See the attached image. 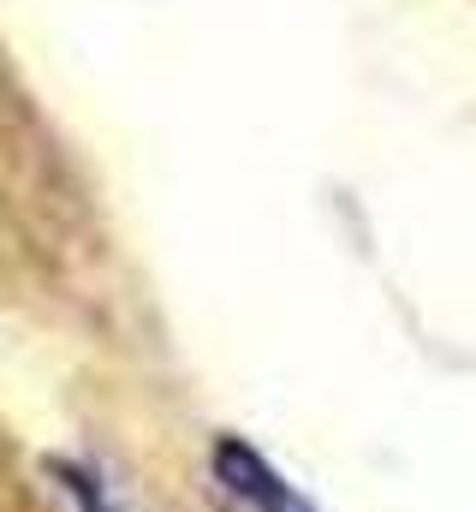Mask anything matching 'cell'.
<instances>
[{"label": "cell", "mask_w": 476, "mask_h": 512, "mask_svg": "<svg viewBox=\"0 0 476 512\" xmlns=\"http://www.w3.org/2000/svg\"><path fill=\"white\" fill-rule=\"evenodd\" d=\"M209 465H215V483H221L233 501H244L250 512H316L250 441H238V435H221V441H215Z\"/></svg>", "instance_id": "6da1fadb"}, {"label": "cell", "mask_w": 476, "mask_h": 512, "mask_svg": "<svg viewBox=\"0 0 476 512\" xmlns=\"http://www.w3.org/2000/svg\"><path fill=\"white\" fill-rule=\"evenodd\" d=\"M54 477H60V495L72 501V512H125L114 495V483L102 477V471H90V465H54Z\"/></svg>", "instance_id": "7a4b0ae2"}]
</instances>
